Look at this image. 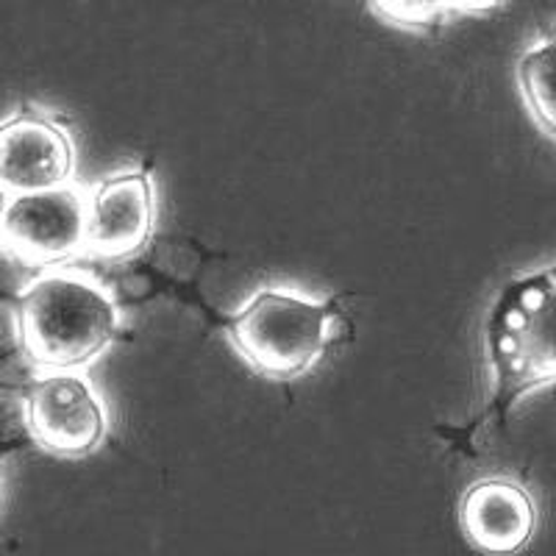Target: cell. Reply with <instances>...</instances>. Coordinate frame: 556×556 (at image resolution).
<instances>
[{
    "label": "cell",
    "mask_w": 556,
    "mask_h": 556,
    "mask_svg": "<svg viewBox=\"0 0 556 556\" xmlns=\"http://www.w3.org/2000/svg\"><path fill=\"white\" fill-rule=\"evenodd\" d=\"M20 345L39 367H78L121 331L112 295L84 273H48L17 298Z\"/></svg>",
    "instance_id": "cell-1"
},
{
    "label": "cell",
    "mask_w": 556,
    "mask_h": 556,
    "mask_svg": "<svg viewBox=\"0 0 556 556\" xmlns=\"http://www.w3.org/2000/svg\"><path fill=\"white\" fill-rule=\"evenodd\" d=\"M456 3H374L370 9L381 14V17L399 23L406 28H424L443 20V9H454Z\"/></svg>",
    "instance_id": "cell-10"
},
{
    "label": "cell",
    "mask_w": 556,
    "mask_h": 556,
    "mask_svg": "<svg viewBox=\"0 0 556 556\" xmlns=\"http://www.w3.org/2000/svg\"><path fill=\"white\" fill-rule=\"evenodd\" d=\"M459 520L465 538L479 551L515 554L534 534L538 509L523 484L493 476L465 493Z\"/></svg>",
    "instance_id": "cell-8"
},
{
    "label": "cell",
    "mask_w": 556,
    "mask_h": 556,
    "mask_svg": "<svg viewBox=\"0 0 556 556\" xmlns=\"http://www.w3.org/2000/svg\"><path fill=\"white\" fill-rule=\"evenodd\" d=\"M156 217L151 170L103 178L87 195V251L98 260H126L146 248Z\"/></svg>",
    "instance_id": "cell-6"
},
{
    "label": "cell",
    "mask_w": 556,
    "mask_h": 556,
    "mask_svg": "<svg viewBox=\"0 0 556 556\" xmlns=\"http://www.w3.org/2000/svg\"><path fill=\"white\" fill-rule=\"evenodd\" d=\"M73 167V139L48 114L23 112L0 128V181L9 195L64 187Z\"/></svg>",
    "instance_id": "cell-7"
},
{
    "label": "cell",
    "mask_w": 556,
    "mask_h": 556,
    "mask_svg": "<svg viewBox=\"0 0 556 556\" xmlns=\"http://www.w3.org/2000/svg\"><path fill=\"white\" fill-rule=\"evenodd\" d=\"M554 267L513 278L486 317V351L498 399L490 412L504 417L520 392L554 379Z\"/></svg>",
    "instance_id": "cell-2"
},
{
    "label": "cell",
    "mask_w": 556,
    "mask_h": 556,
    "mask_svg": "<svg viewBox=\"0 0 556 556\" xmlns=\"http://www.w3.org/2000/svg\"><path fill=\"white\" fill-rule=\"evenodd\" d=\"M340 312L334 301L317 304L295 292L262 290L226 320L237 354L262 376L298 379L334 340Z\"/></svg>",
    "instance_id": "cell-3"
},
{
    "label": "cell",
    "mask_w": 556,
    "mask_h": 556,
    "mask_svg": "<svg viewBox=\"0 0 556 556\" xmlns=\"http://www.w3.org/2000/svg\"><path fill=\"white\" fill-rule=\"evenodd\" d=\"M554 39H543L534 45L531 51L523 53L518 62V84L520 92L526 98L529 112L538 117L540 126L554 137V123H556V96H554Z\"/></svg>",
    "instance_id": "cell-9"
},
{
    "label": "cell",
    "mask_w": 556,
    "mask_h": 556,
    "mask_svg": "<svg viewBox=\"0 0 556 556\" xmlns=\"http://www.w3.org/2000/svg\"><path fill=\"white\" fill-rule=\"evenodd\" d=\"M23 412L34 443L59 456H87L103 443L109 429L98 392L81 374L70 370L34 379Z\"/></svg>",
    "instance_id": "cell-5"
},
{
    "label": "cell",
    "mask_w": 556,
    "mask_h": 556,
    "mask_svg": "<svg viewBox=\"0 0 556 556\" xmlns=\"http://www.w3.org/2000/svg\"><path fill=\"white\" fill-rule=\"evenodd\" d=\"M3 248L28 267H48L87 251V195L76 187L9 195Z\"/></svg>",
    "instance_id": "cell-4"
}]
</instances>
